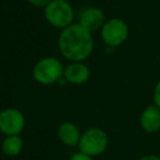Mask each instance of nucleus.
Here are the masks:
<instances>
[{
	"label": "nucleus",
	"mask_w": 160,
	"mask_h": 160,
	"mask_svg": "<svg viewBox=\"0 0 160 160\" xmlns=\"http://www.w3.org/2000/svg\"><path fill=\"white\" fill-rule=\"evenodd\" d=\"M57 135L59 140L68 147L78 146L81 137L80 128L72 122H64L59 125L57 129Z\"/></svg>",
	"instance_id": "10"
},
{
	"label": "nucleus",
	"mask_w": 160,
	"mask_h": 160,
	"mask_svg": "<svg viewBox=\"0 0 160 160\" xmlns=\"http://www.w3.org/2000/svg\"><path fill=\"white\" fill-rule=\"evenodd\" d=\"M23 149V139L20 135L6 136L1 144V150L8 157H17Z\"/></svg>",
	"instance_id": "11"
},
{
	"label": "nucleus",
	"mask_w": 160,
	"mask_h": 160,
	"mask_svg": "<svg viewBox=\"0 0 160 160\" xmlns=\"http://www.w3.org/2000/svg\"><path fill=\"white\" fill-rule=\"evenodd\" d=\"M64 78L72 85H82L90 78V69L82 62H75L69 64L64 70Z\"/></svg>",
	"instance_id": "8"
},
{
	"label": "nucleus",
	"mask_w": 160,
	"mask_h": 160,
	"mask_svg": "<svg viewBox=\"0 0 160 160\" xmlns=\"http://www.w3.org/2000/svg\"><path fill=\"white\" fill-rule=\"evenodd\" d=\"M94 42L92 33L79 23H72L62 30L58 38V48L69 62H83L93 52Z\"/></svg>",
	"instance_id": "1"
},
{
	"label": "nucleus",
	"mask_w": 160,
	"mask_h": 160,
	"mask_svg": "<svg viewBox=\"0 0 160 160\" xmlns=\"http://www.w3.org/2000/svg\"><path fill=\"white\" fill-rule=\"evenodd\" d=\"M153 104L160 109V80L153 89Z\"/></svg>",
	"instance_id": "12"
},
{
	"label": "nucleus",
	"mask_w": 160,
	"mask_h": 160,
	"mask_svg": "<svg viewBox=\"0 0 160 160\" xmlns=\"http://www.w3.org/2000/svg\"><path fill=\"white\" fill-rule=\"evenodd\" d=\"M104 12L97 7H90L85 9L79 18V24L85 28L90 33H93L94 31L101 30L105 22Z\"/></svg>",
	"instance_id": "7"
},
{
	"label": "nucleus",
	"mask_w": 160,
	"mask_h": 160,
	"mask_svg": "<svg viewBox=\"0 0 160 160\" xmlns=\"http://www.w3.org/2000/svg\"><path fill=\"white\" fill-rule=\"evenodd\" d=\"M64 66L56 57H44L35 64L33 77L38 83L44 86L54 85L64 77Z\"/></svg>",
	"instance_id": "2"
},
{
	"label": "nucleus",
	"mask_w": 160,
	"mask_h": 160,
	"mask_svg": "<svg viewBox=\"0 0 160 160\" xmlns=\"http://www.w3.org/2000/svg\"><path fill=\"white\" fill-rule=\"evenodd\" d=\"M109 137L107 133L100 127H90L81 133L80 142L78 144L79 151L90 156L97 157L107 150Z\"/></svg>",
	"instance_id": "3"
},
{
	"label": "nucleus",
	"mask_w": 160,
	"mask_h": 160,
	"mask_svg": "<svg viewBox=\"0 0 160 160\" xmlns=\"http://www.w3.org/2000/svg\"><path fill=\"white\" fill-rule=\"evenodd\" d=\"M140 127L146 133L153 134L160 129V109L155 104L148 105L139 118Z\"/></svg>",
	"instance_id": "9"
},
{
	"label": "nucleus",
	"mask_w": 160,
	"mask_h": 160,
	"mask_svg": "<svg viewBox=\"0 0 160 160\" xmlns=\"http://www.w3.org/2000/svg\"><path fill=\"white\" fill-rule=\"evenodd\" d=\"M138 160H160V157L156 155H147V156H144V157L139 158Z\"/></svg>",
	"instance_id": "15"
},
{
	"label": "nucleus",
	"mask_w": 160,
	"mask_h": 160,
	"mask_svg": "<svg viewBox=\"0 0 160 160\" xmlns=\"http://www.w3.org/2000/svg\"><path fill=\"white\" fill-rule=\"evenodd\" d=\"M44 16L49 24L62 30L72 24L75 13L69 1L52 0L45 7Z\"/></svg>",
	"instance_id": "4"
},
{
	"label": "nucleus",
	"mask_w": 160,
	"mask_h": 160,
	"mask_svg": "<svg viewBox=\"0 0 160 160\" xmlns=\"http://www.w3.org/2000/svg\"><path fill=\"white\" fill-rule=\"evenodd\" d=\"M29 3H31L32 6L34 7H38V8H43V7H46L49 2H51L52 0H28Z\"/></svg>",
	"instance_id": "13"
},
{
	"label": "nucleus",
	"mask_w": 160,
	"mask_h": 160,
	"mask_svg": "<svg viewBox=\"0 0 160 160\" xmlns=\"http://www.w3.org/2000/svg\"><path fill=\"white\" fill-rule=\"evenodd\" d=\"M70 160H93V157H90V156L86 155V153L81 152V151H78L75 155H72Z\"/></svg>",
	"instance_id": "14"
},
{
	"label": "nucleus",
	"mask_w": 160,
	"mask_h": 160,
	"mask_svg": "<svg viewBox=\"0 0 160 160\" xmlns=\"http://www.w3.org/2000/svg\"><path fill=\"white\" fill-rule=\"evenodd\" d=\"M25 127V118L18 109L8 108L0 112V132L6 136L20 135Z\"/></svg>",
	"instance_id": "6"
},
{
	"label": "nucleus",
	"mask_w": 160,
	"mask_h": 160,
	"mask_svg": "<svg viewBox=\"0 0 160 160\" xmlns=\"http://www.w3.org/2000/svg\"><path fill=\"white\" fill-rule=\"evenodd\" d=\"M62 1H69V0H62Z\"/></svg>",
	"instance_id": "16"
},
{
	"label": "nucleus",
	"mask_w": 160,
	"mask_h": 160,
	"mask_svg": "<svg viewBox=\"0 0 160 160\" xmlns=\"http://www.w3.org/2000/svg\"><path fill=\"white\" fill-rule=\"evenodd\" d=\"M128 25L120 18H113L107 20L101 29L102 41L109 47H118L128 38Z\"/></svg>",
	"instance_id": "5"
}]
</instances>
